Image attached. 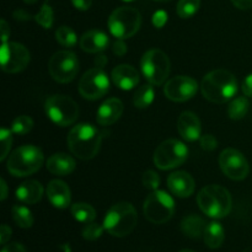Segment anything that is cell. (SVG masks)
Instances as JSON below:
<instances>
[{"instance_id":"1","label":"cell","mask_w":252,"mask_h":252,"mask_svg":"<svg viewBox=\"0 0 252 252\" xmlns=\"http://www.w3.org/2000/svg\"><path fill=\"white\" fill-rule=\"evenodd\" d=\"M201 91L204 97L214 103H224L238 93V80L230 71L217 69L203 78Z\"/></svg>"},{"instance_id":"2","label":"cell","mask_w":252,"mask_h":252,"mask_svg":"<svg viewBox=\"0 0 252 252\" xmlns=\"http://www.w3.org/2000/svg\"><path fill=\"white\" fill-rule=\"evenodd\" d=\"M102 135L96 127L89 123L75 126L68 134V148L76 158L90 160L96 157L101 147Z\"/></svg>"},{"instance_id":"3","label":"cell","mask_w":252,"mask_h":252,"mask_svg":"<svg viewBox=\"0 0 252 252\" xmlns=\"http://www.w3.org/2000/svg\"><path fill=\"white\" fill-rule=\"evenodd\" d=\"M199 208L208 217L220 219L228 216L233 207V201L229 191L218 185L203 187L197 196Z\"/></svg>"},{"instance_id":"4","label":"cell","mask_w":252,"mask_h":252,"mask_svg":"<svg viewBox=\"0 0 252 252\" xmlns=\"http://www.w3.org/2000/svg\"><path fill=\"white\" fill-rule=\"evenodd\" d=\"M43 153L34 145H22L9 155L6 162L7 171L16 177H25L34 174L42 167Z\"/></svg>"},{"instance_id":"5","label":"cell","mask_w":252,"mask_h":252,"mask_svg":"<svg viewBox=\"0 0 252 252\" xmlns=\"http://www.w3.org/2000/svg\"><path fill=\"white\" fill-rule=\"evenodd\" d=\"M138 223V216L134 207L127 202L113 204L108 209L103 220L105 230L112 236L123 238L134 230Z\"/></svg>"},{"instance_id":"6","label":"cell","mask_w":252,"mask_h":252,"mask_svg":"<svg viewBox=\"0 0 252 252\" xmlns=\"http://www.w3.org/2000/svg\"><path fill=\"white\" fill-rule=\"evenodd\" d=\"M142 24V16L132 6H121L108 17V29L117 39H127L134 36Z\"/></svg>"},{"instance_id":"7","label":"cell","mask_w":252,"mask_h":252,"mask_svg":"<svg viewBox=\"0 0 252 252\" xmlns=\"http://www.w3.org/2000/svg\"><path fill=\"white\" fill-rule=\"evenodd\" d=\"M143 211L145 218L149 221L154 224H164L174 216L175 202L166 192L155 189L145 198Z\"/></svg>"},{"instance_id":"8","label":"cell","mask_w":252,"mask_h":252,"mask_svg":"<svg viewBox=\"0 0 252 252\" xmlns=\"http://www.w3.org/2000/svg\"><path fill=\"white\" fill-rule=\"evenodd\" d=\"M44 108L49 120L59 127L73 125L79 116V107L75 101L64 95H54L47 98Z\"/></svg>"},{"instance_id":"9","label":"cell","mask_w":252,"mask_h":252,"mask_svg":"<svg viewBox=\"0 0 252 252\" xmlns=\"http://www.w3.org/2000/svg\"><path fill=\"white\" fill-rule=\"evenodd\" d=\"M145 79L152 85H161L170 74V59L161 49H150L145 52L140 62Z\"/></svg>"},{"instance_id":"10","label":"cell","mask_w":252,"mask_h":252,"mask_svg":"<svg viewBox=\"0 0 252 252\" xmlns=\"http://www.w3.org/2000/svg\"><path fill=\"white\" fill-rule=\"evenodd\" d=\"M189 157V149L182 142L169 139L162 142L154 153V164L160 170H171L184 164Z\"/></svg>"},{"instance_id":"11","label":"cell","mask_w":252,"mask_h":252,"mask_svg":"<svg viewBox=\"0 0 252 252\" xmlns=\"http://www.w3.org/2000/svg\"><path fill=\"white\" fill-rule=\"evenodd\" d=\"M52 78L62 84L74 80L79 71V61L75 53L70 51H59L52 56L48 63Z\"/></svg>"},{"instance_id":"12","label":"cell","mask_w":252,"mask_h":252,"mask_svg":"<svg viewBox=\"0 0 252 252\" xmlns=\"http://www.w3.org/2000/svg\"><path fill=\"white\" fill-rule=\"evenodd\" d=\"M110 90V80L101 68H93L86 71L79 83V93L86 100H98Z\"/></svg>"},{"instance_id":"13","label":"cell","mask_w":252,"mask_h":252,"mask_svg":"<svg viewBox=\"0 0 252 252\" xmlns=\"http://www.w3.org/2000/svg\"><path fill=\"white\" fill-rule=\"evenodd\" d=\"M0 62L5 73L15 74L24 70L30 63V52L24 44L6 42L1 44Z\"/></svg>"},{"instance_id":"14","label":"cell","mask_w":252,"mask_h":252,"mask_svg":"<svg viewBox=\"0 0 252 252\" xmlns=\"http://www.w3.org/2000/svg\"><path fill=\"white\" fill-rule=\"evenodd\" d=\"M219 165L225 176L234 181H241L249 175L250 167L246 158L236 149L229 148L219 155Z\"/></svg>"},{"instance_id":"15","label":"cell","mask_w":252,"mask_h":252,"mask_svg":"<svg viewBox=\"0 0 252 252\" xmlns=\"http://www.w3.org/2000/svg\"><path fill=\"white\" fill-rule=\"evenodd\" d=\"M198 90V84L191 76L179 75L170 79L164 86V94L169 100L175 102H185L191 100Z\"/></svg>"},{"instance_id":"16","label":"cell","mask_w":252,"mask_h":252,"mask_svg":"<svg viewBox=\"0 0 252 252\" xmlns=\"http://www.w3.org/2000/svg\"><path fill=\"white\" fill-rule=\"evenodd\" d=\"M177 130L180 135L187 142H194L201 138V121L193 112L185 111L177 120Z\"/></svg>"},{"instance_id":"17","label":"cell","mask_w":252,"mask_h":252,"mask_svg":"<svg viewBox=\"0 0 252 252\" xmlns=\"http://www.w3.org/2000/svg\"><path fill=\"white\" fill-rule=\"evenodd\" d=\"M167 187L175 196L185 198L193 193L196 185L193 177L189 172L176 171L167 177Z\"/></svg>"},{"instance_id":"18","label":"cell","mask_w":252,"mask_h":252,"mask_svg":"<svg viewBox=\"0 0 252 252\" xmlns=\"http://www.w3.org/2000/svg\"><path fill=\"white\" fill-rule=\"evenodd\" d=\"M46 193L47 197H48V201L56 208L65 209L70 204V189H69L65 182L59 181V180H53L47 186Z\"/></svg>"},{"instance_id":"19","label":"cell","mask_w":252,"mask_h":252,"mask_svg":"<svg viewBox=\"0 0 252 252\" xmlns=\"http://www.w3.org/2000/svg\"><path fill=\"white\" fill-rule=\"evenodd\" d=\"M112 80L115 85L122 90H132L138 85L140 78L134 66L121 64L112 70Z\"/></svg>"},{"instance_id":"20","label":"cell","mask_w":252,"mask_h":252,"mask_svg":"<svg viewBox=\"0 0 252 252\" xmlns=\"http://www.w3.org/2000/svg\"><path fill=\"white\" fill-rule=\"evenodd\" d=\"M123 113V103L120 98H108L97 110V123L101 126H111L120 120Z\"/></svg>"},{"instance_id":"21","label":"cell","mask_w":252,"mask_h":252,"mask_svg":"<svg viewBox=\"0 0 252 252\" xmlns=\"http://www.w3.org/2000/svg\"><path fill=\"white\" fill-rule=\"evenodd\" d=\"M110 44L107 34L98 30H91L85 32L80 38V47L88 53H98L105 51Z\"/></svg>"},{"instance_id":"22","label":"cell","mask_w":252,"mask_h":252,"mask_svg":"<svg viewBox=\"0 0 252 252\" xmlns=\"http://www.w3.org/2000/svg\"><path fill=\"white\" fill-rule=\"evenodd\" d=\"M76 162L70 155L57 153L47 160V169L57 176H66L75 170Z\"/></svg>"},{"instance_id":"23","label":"cell","mask_w":252,"mask_h":252,"mask_svg":"<svg viewBox=\"0 0 252 252\" xmlns=\"http://www.w3.org/2000/svg\"><path fill=\"white\" fill-rule=\"evenodd\" d=\"M16 198L25 204H34L43 196V187L36 180H29L20 185L16 189Z\"/></svg>"},{"instance_id":"24","label":"cell","mask_w":252,"mask_h":252,"mask_svg":"<svg viewBox=\"0 0 252 252\" xmlns=\"http://www.w3.org/2000/svg\"><path fill=\"white\" fill-rule=\"evenodd\" d=\"M207 224L201 217L194 216H187L182 219L181 221V230L186 236L191 239H199L203 236L204 229H206Z\"/></svg>"},{"instance_id":"25","label":"cell","mask_w":252,"mask_h":252,"mask_svg":"<svg viewBox=\"0 0 252 252\" xmlns=\"http://www.w3.org/2000/svg\"><path fill=\"white\" fill-rule=\"evenodd\" d=\"M224 238H225V233H224V229L220 223H218V221H211V223L207 224L206 229H204L203 239L204 244L209 249L220 248L224 241Z\"/></svg>"},{"instance_id":"26","label":"cell","mask_w":252,"mask_h":252,"mask_svg":"<svg viewBox=\"0 0 252 252\" xmlns=\"http://www.w3.org/2000/svg\"><path fill=\"white\" fill-rule=\"evenodd\" d=\"M153 101H154V88H153L152 84L140 86L133 96V103L138 108L149 107Z\"/></svg>"},{"instance_id":"27","label":"cell","mask_w":252,"mask_h":252,"mask_svg":"<svg viewBox=\"0 0 252 252\" xmlns=\"http://www.w3.org/2000/svg\"><path fill=\"white\" fill-rule=\"evenodd\" d=\"M71 214L75 218V220L80 223L88 224L94 221L96 218V212L90 204L88 203H75L71 207Z\"/></svg>"},{"instance_id":"28","label":"cell","mask_w":252,"mask_h":252,"mask_svg":"<svg viewBox=\"0 0 252 252\" xmlns=\"http://www.w3.org/2000/svg\"><path fill=\"white\" fill-rule=\"evenodd\" d=\"M12 218L17 226L22 229H29L33 225V216L30 212L29 208L24 206H14L12 207Z\"/></svg>"},{"instance_id":"29","label":"cell","mask_w":252,"mask_h":252,"mask_svg":"<svg viewBox=\"0 0 252 252\" xmlns=\"http://www.w3.org/2000/svg\"><path fill=\"white\" fill-rule=\"evenodd\" d=\"M249 107H250V103L246 100V97H236L235 100L231 101V103L228 107V115L231 120L239 121L243 120L246 116V113L249 112Z\"/></svg>"},{"instance_id":"30","label":"cell","mask_w":252,"mask_h":252,"mask_svg":"<svg viewBox=\"0 0 252 252\" xmlns=\"http://www.w3.org/2000/svg\"><path fill=\"white\" fill-rule=\"evenodd\" d=\"M56 38L61 46L66 47V48H73L78 43V37L74 30L68 26H61L56 31Z\"/></svg>"},{"instance_id":"31","label":"cell","mask_w":252,"mask_h":252,"mask_svg":"<svg viewBox=\"0 0 252 252\" xmlns=\"http://www.w3.org/2000/svg\"><path fill=\"white\" fill-rule=\"evenodd\" d=\"M201 0H180L177 2L176 12L181 19H189L198 11Z\"/></svg>"},{"instance_id":"32","label":"cell","mask_w":252,"mask_h":252,"mask_svg":"<svg viewBox=\"0 0 252 252\" xmlns=\"http://www.w3.org/2000/svg\"><path fill=\"white\" fill-rule=\"evenodd\" d=\"M32 128H33V121H32L31 117L25 115L19 116V117L15 118L14 122H12L11 125L12 133L20 135L26 134V133H29Z\"/></svg>"},{"instance_id":"33","label":"cell","mask_w":252,"mask_h":252,"mask_svg":"<svg viewBox=\"0 0 252 252\" xmlns=\"http://www.w3.org/2000/svg\"><path fill=\"white\" fill-rule=\"evenodd\" d=\"M34 19H36V21L38 22L42 27H44V29H51L54 20V14L51 5H48L47 2L43 4V6L41 7L38 14L34 16Z\"/></svg>"},{"instance_id":"34","label":"cell","mask_w":252,"mask_h":252,"mask_svg":"<svg viewBox=\"0 0 252 252\" xmlns=\"http://www.w3.org/2000/svg\"><path fill=\"white\" fill-rule=\"evenodd\" d=\"M103 230H105V226L91 221V223L86 224V226L84 228L83 238L85 239V240H90V241L97 240V239L102 235Z\"/></svg>"},{"instance_id":"35","label":"cell","mask_w":252,"mask_h":252,"mask_svg":"<svg viewBox=\"0 0 252 252\" xmlns=\"http://www.w3.org/2000/svg\"><path fill=\"white\" fill-rule=\"evenodd\" d=\"M0 142H1V153H0V160H5V158L9 155L10 148L12 144V130L1 128L0 130Z\"/></svg>"},{"instance_id":"36","label":"cell","mask_w":252,"mask_h":252,"mask_svg":"<svg viewBox=\"0 0 252 252\" xmlns=\"http://www.w3.org/2000/svg\"><path fill=\"white\" fill-rule=\"evenodd\" d=\"M142 181L145 189L155 191V189H158V187H159L160 185V177L155 171H153V170H148V171H145L144 174H143Z\"/></svg>"},{"instance_id":"37","label":"cell","mask_w":252,"mask_h":252,"mask_svg":"<svg viewBox=\"0 0 252 252\" xmlns=\"http://www.w3.org/2000/svg\"><path fill=\"white\" fill-rule=\"evenodd\" d=\"M199 143H201V147L203 148L207 152H212V150L216 149L218 147V140L216 139V137L212 134H206L202 135L199 138Z\"/></svg>"},{"instance_id":"38","label":"cell","mask_w":252,"mask_h":252,"mask_svg":"<svg viewBox=\"0 0 252 252\" xmlns=\"http://www.w3.org/2000/svg\"><path fill=\"white\" fill-rule=\"evenodd\" d=\"M166 21L167 14L165 11H162V10L157 11L154 14V16H153V24H154V26L158 27V29H161V27L166 24Z\"/></svg>"},{"instance_id":"39","label":"cell","mask_w":252,"mask_h":252,"mask_svg":"<svg viewBox=\"0 0 252 252\" xmlns=\"http://www.w3.org/2000/svg\"><path fill=\"white\" fill-rule=\"evenodd\" d=\"M10 236H11V229L6 224H2L1 228H0V244L5 245L9 241Z\"/></svg>"},{"instance_id":"40","label":"cell","mask_w":252,"mask_h":252,"mask_svg":"<svg viewBox=\"0 0 252 252\" xmlns=\"http://www.w3.org/2000/svg\"><path fill=\"white\" fill-rule=\"evenodd\" d=\"M1 252H27L26 249L19 243H11V244H7L2 248Z\"/></svg>"},{"instance_id":"41","label":"cell","mask_w":252,"mask_h":252,"mask_svg":"<svg viewBox=\"0 0 252 252\" xmlns=\"http://www.w3.org/2000/svg\"><path fill=\"white\" fill-rule=\"evenodd\" d=\"M243 93L252 97V74L246 76L243 81Z\"/></svg>"},{"instance_id":"42","label":"cell","mask_w":252,"mask_h":252,"mask_svg":"<svg viewBox=\"0 0 252 252\" xmlns=\"http://www.w3.org/2000/svg\"><path fill=\"white\" fill-rule=\"evenodd\" d=\"M74 6L78 10H81V11H85V10L90 9L91 4H93V0H71Z\"/></svg>"},{"instance_id":"43","label":"cell","mask_w":252,"mask_h":252,"mask_svg":"<svg viewBox=\"0 0 252 252\" xmlns=\"http://www.w3.org/2000/svg\"><path fill=\"white\" fill-rule=\"evenodd\" d=\"M126 52H127V47H126L123 39H118L117 42H115V44H113V53L117 54V56H125Z\"/></svg>"},{"instance_id":"44","label":"cell","mask_w":252,"mask_h":252,"mask_svg":"<svg viewBox=\"0 0 252 252\" xmlns=\"http://www.w3.org/2000/svg\"><path fill=\"white\" fill-rule=\"evenodd\" d=\"M0 26H1V41H2V43H6L7 38L10 37V27L7 26V24L5 20H1V22H0Z\"/></svg>"},{"instance_id":"45","label":"cell","mask_w":252,"mask_h":252,"mask_svg":"<svg viewBox=\"0 0 252 252\" xmlns=\"http://www.w3.org/2000/svg\"><path fill=\"white\" fill-rule=\"evenodd\" d=\"M236 7L241 10H248L252 7V0H231Z\"/></svg>"},{"instance_id":"46","label":"cell","mask_w":252,"mask_h":252,"mask_svg":"<svg viewBox=\"0 0 252 252\" xmlns=\"http://www.w3.org/2000/svg\"><path fill=\"white\" fill-rule=\"evenodd\" d=\"M0 187H1V196H0V199L4 201L7 196V186H6V182L4 180H0Z\"/></svg>"},{"instance_id":"47","label":"cell","mask_w":252,"mask_h":252,"mask_svg":"<svg viewBox=\"0 0 252 252\" xmlns=\"http://www.w3.org/2000/svg\"><path fill=\"white\" fill-rule=\"evenodd\" d=\"M25 2H26V4H34V2L37 1V0H24Z\"/></svg>"},{"instance_id":"48","label":"cell","mask_w":252,"mask_h":252,"mask_svg":"<svg viewBox=\"0 0 252 252\" xmlns=\"http://www.w3.org/2000/svg\"><path fill=\"white\" fill-rule=\"evenodd\" d=\"M155 1H160V2H165V1H170V0H155Z\"/></svg>"},{"instance_id":"49","label":"cell","mask_w":252,"mask_h":252,"mask_svg":"<svg viewBox=\"0 0 252 252\" xmlns=\"http://www.w3.org/2000/svg\"><path fill=\"white\" fill-rule=\"evenodd\" d=\"M180 252H194V251H192V250H182V251H180Z\"/></svg>"},{"instance_id":"50","label":"cell","mask_w":252,"mask_h":252,"mask_svg":"<svg viewBox=\"0 0 252 252\" xmlns=\"http://www.w3.org/2000/svg\"><path fill=\"white\" fill-rule=\"evenodd\" d=\"M123 1H128V2H129V1H134V0H123Z\"/></svg>"}]
</instances>
